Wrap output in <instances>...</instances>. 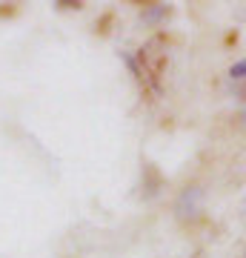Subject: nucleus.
I'll return each mask as SVG.
<instances>
[{
	"label": "nucleus",
	"instance_id": "nucleus-1",
	"mask_svg": "<svg viewBox=\"0 0 246 258\" xmlns=\"http://www.w3.org/2000/svg\"><path fill=\"white\" fill-rule=\"evenodd\" d=\"M166 15H169V9H166L163 3H155V6H152V9H146L143 15H140V18H143L146 23H157V20L166 18Z\"/></svg>",
	"mask_w": 246,
	"mask_h": 258
},
{
	"label": "nucleus",
	"instance_id": "nucleus-2",
	"mask_svg": "<svg viewBox=\"0 0 246 258\" xmlns=\"http://www.w3.org/2000/svg\"><path fill=\"white\" fill-rule=\"evenodd\" d=\"M243 72H246V60H237V63L229 69V78H232V81H243Z\"/></svg>",
	"mask_w": 246,
	"mask_h": 258
}]
</instances>
